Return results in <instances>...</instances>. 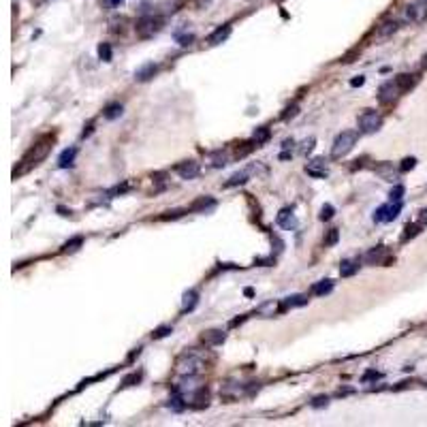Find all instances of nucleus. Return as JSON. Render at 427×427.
I'll return each instance as SVG.
<instances>
[{
	"mask_svg": "<svg viewBox=\"0 0 427 427\" xmlns=\"http://www.w3.org/2000/svg\"><path fill=\"white\" fill-rule=\"evenodd\" d=\"M51 143H54V137H51V135H47V137H43L36 145H32L30 150L26 152V156H24L22 160H19V169H15V173H13V178L24 176L26 171H30L32 167H36V165L41 163V160L49 154Z\"/></svg>",
	"mask_w": 427,
	"mask_h": 427,
	"instance_id": "f257e3e1",
	"label": "nucleus"
},
{
	"mask_svg": "<svg viewBox=\"0 0 427 427\" xmlns=\"http://www.w3.org/2000/svg\"><path fill=\"white\" fill-rule=\"evenodd\" d=\"M357 137H359L357 131H344V133H340L338 137H335L333 145H331V156H333V158L346 156V154L355 147V143H357Z\"/></svg>",
	"mask_w": 427,
	"mask_h": 427,
	"instance_id": "f03ea898",
	"label": "nucleus"
},
{
	"mask_svg": "<svg viewBox=\"0 0 427 427\" xmlns=\"http://www.w3.org/2000/svg\"><path fill=\"white\" fill-rule=\"evenodd\" d=\"M201 367H203V359L197 357V355H192V353L182 355L176 363V370H178V374H182V376H195V374L201 372Z\"/></svg>",
	"mask_w": 427,
	"mask_h": 427,
	"instance_id": "7ed1b4c3",
	"label": "nucleus"
},
{
	"mask_svg": "<svg viewBox=\"0 0 427 427\" xmlns=\"http://www.w3.org/2000/svg\"><path fill=\"white\" fill-rule=\"evenodd\" d=\"M163 28V17H154V15H143L137 22V35L141 38H150Z\"/></svg>",
	"mask_w": 427,
	"mask_h": 427,
	"instance_id": "20e7f679",
	"label": "nucleus"
},
{
	"mask_svg": "<svg viewBox=\"0 0 427 427\" xmlns=\"http://www.w3.org/2000/svg\"><path fill=\"white\" fill-rule=\"evenodd\" d=\"M380 124H383V118H380L376 111H372V109H365V111L359 115V128H361V133H365V135L376 133L380 128Z\"/></svg>",
	"mask_w": 427,
	"mask_h": 427,
	"instance_id": "39448f33",
	"label": "nucleus"
},
{
	"mask_svg": "<svg viewBox=\"0 0 427 427\" xmlns=\"http://www.w3.org/2000/svg\"><path fill=\"white\" fill-rule=\"evenodd\" d=\"M399 212H402V201H391L374 212V222H391L397 218Z\"/></svg>",
	"mask_w": 427,
	"mask_h": 427,
	"instance_id": "423d86ee",
	"label": "nucleus"
},
{
	"mask_svg": "<svg viewBox=\"0 0 427 427\" xmlns=\"http://www.w3.org/2000/svg\"><path fill=\"white\" fill-rule=\"evenodd\" d=\"M404 17L408 19V22H415V24L425 22V17H427V2H425V0H421V2L408 4V6H406V11H404Z\"/></svg>",
	"mask_w": 427,
	"mask_h": 427,
	"instance_id": "0eeeda50",
	"label": "nucleus"
},
{
	"mask_svg": "<svg viewBox=\"0 0 427 427\" xmlns=\"http://www.w3.org/2000/svg\"><path fill=\"white\" fill-rule=\"evenodd\" d=\"M399 92H402V90H399L395 79L385 81L383 86H380V90H378V101L383 103V105H387V103H393L399 96Z\"/></svg>",
	"mask_w": 427,
	"mask_h": 427,
	"instance_id": "6e6552de",
	"label": "nucleus"
},
{
	"mask_svg": "<svg viewBox=\"0 0 427 427\" xmlns=\"http://www.w3.org/2000/svg\"><path fill=\"white\" fill-rule=\"evenodd\" d=\"M176 173L182 179H192L199 176V163H195V160H184V163H179L176 167Z\"/></svg>",
	"mask_w": 427,
	"mask_h": 427,
	"instance_id": "1a4fd4ad",
	"label": "nucleus"
},
{
	"mask_svg": "<svg viewBox=\"0 0 427 427\" xmlns=\"http://www.w3.org/2000/svg\"><path fill=\"white\" fill-rule=\"evenodd\" d=\"M306 173L312 178H325L327 176V165H325V158H314L312 163L306 165Z\"/></svg>",
	"mask_w": 427,
	"mask_h": 427,
	"instance_id": "9d476101",
	"label": "nucleus"
},
{
	"mask_svg": "<svg viewBox=\"0 0 427 427\" xmlns=\"http://www.w3.org/2000/svg\"><path fill=\"white\" fill-rule=\"evenodd\" d=\"M156 73H158V64L147 62V64H143L141 69H137V73H135V79H137V81H150Z\"/></svg>",
	"mask_w": 427,
	"mask_h": 427,
	"instance_id": "9b49d317",
	"label": "nucleus"
},
{
	"mask_svg": "<svg viewBox=\"0 0 427 427\" xmlns=\"http://www.w3.org/2000/svg\"><path fill=\"white\" fill-rule=\"evenodd\" d=\"M278 224L282 226V229H286V231H293L295 226H297V220H295V214H293V210H282L280 214H278Z\"/></svg>",
	"mask_w": 427,
	"mask_h": 427,
	"instance_id": "f8f14e48",
	"label": "nucleus"
},
{
	"mask_svg": "<svg viewBox=\"0 0 427 427\" xmlns=\"http://www.w3.org/2000/svg\"><path fill=\"white\" fill-rule=\"evenodd\" d=\"M308 303V297L306 295H290L286 297L282 303H280V310L282 312H286V310H293V308H301Z\"/></svg>",
	"mask_w": 427,
	"mask_h": 427,
	"instance_id": "ddd939ff",
	"label": "nucleus"
},
{
	"mask_svg": "<svg viewBox=\"0 0 427 427\" xmlns=\"http://www.w3.org/2000/svg\"><path fill=\"white\" fill-rule=\"evenodd\" d=\"M229 35H231V26L229 24H224V26H220V28H216L210 35V38H208V43L210 45H220L222 41H226L229 38Z\"/></svg>",
	"mask_w": 427,
	"mask_h": 427,
	"instance_id": "4468645a",
	"label": "nucleus"
},
{
	"mask_svg": "<svg viewBox=\"0 0 427 427\" xmlns=\"http://www.w3.org/2000/svg\"><path fill=\"white\" fill-rule=\"evenodd\" d=\"M383 256H385V246H376V248L367 250L363 254V263L365 265H376V263L383 261Z\"/></svg>",
	"mask_w": 427,
	"mask_h": 427,
	"instance_id": "2eb2a0df",
	"label": "nucleus"
},
{
	"mask_svg": "<svg viewBox=\"0 0 427 427\" xmlns=\"http://www.w3.org/2000/svg\"><path fill=\"white\" fill-rule=\"evenodd\" d=\"M75 156H77V147H67V150H64V152L60 154V158H58V167H60V169L73 167Z\"/></svg>",
	"mask_w": 427,
	"mask_h": 427,
	"instance_id": "dca6fc26",
	"label": "nucleus"
},
{
	"mask_svg": "<svg viewBox=\"0 0 427 427\" xmlns=\"http://www.w3.org/2000/svg\"><path fill=\"white\" fill-rule=\"evenodd\" d=\"M224 340H226L224 331H218V329H214V331H205V333H203V342H205L208 346H218V344H222Z\"/></svg>",
	"mask_w": 427,
	"mask_h": 427,
	"instance_id": "f3484780",
	"label": "nucleus"
},
{
	"mask_svg": "<svg viewBox=\"0 0 427 427\" xmlns=\"http://www.w3.org/2000/svg\"><path fill=\"white\" fill-rule=\"evenodd\" d=\"M197 301H199V293H197V290H195V288L186 290V293H184V301H182V310H184V312H190V310H195Z\"/></svg>",
	"mask_w": 427,
	"mask_h": 427,
	"instance_id": "a211bd4d",
	"label": "nucleus"
},
{
	"mask_svg": "<svg viewBox=\"0 0 427 427\" xmlns=\"http://www.w3.org/2000/svg\"><path fill=\"white\" fill-rule=\"evenodd\" d=\"M359 271V261H342L340 265V276L342 278H351Z\"/></svg>",
	"mask_w": 427,
	"mask_h": 427,
	"instance_id": "6ab92c4d",
	"label": "nucleus"
},
{
	"mask_svg": "<svg viewBox=\"0 0 427 427\" xmlns=\"http://www.w3.org/2000/svg\"><path fill=\"white\" fill-rule=\"evenodd\" d=\"M395 81H397L399 90H402V92H406V90H410V88L417 83V75H408V73H404V75H397V77H395Z\"/></svg>",
	"mask_w": 427,
	"mask_h": 427,
	"instance_id": "aec40b11",
	"label": "nucleus"
},
{
	"mask_svg": "<svg viewBox=\"0 0 427 427\" xmlns=\"http://www.w3.org/2000/svg\"><path fill=\"white\" fill-rule=\"evenodd\" d=\"M122 111H124V107H122L120 103H111V105H107V107H105V111H103V115H105L107 120H118L120 115H122Z\"/></svg>",
	"mask_w": 427,
	"mask_h": 427,
	"instance_id": "412c9836",
	"label": "nucleus"
},
{
	"mask_svg": "<svg viewBox=\"0 0 427 427\" xmlns=\"http://www.w3.org/2000/svg\"><path fill=\"white\" fill-rule=\"evenodd\" d=\"M331 288H333V282L331 280H320V282H316L314 286H312V295L322 297V295L331 293Z\"/></svg>",
	"mask_w": 427,
	"mask_h": 427,
	"instance_id": "4be33fe9",
	"label": "nucleus"
},
{
	"mask_svg": "<svg viewBox=\"0 0 427 427\" xmlns=\"http://www.w3.org/2000/svg\"><path fill=\"white\" fill-rule=\"evenodd\" d=\"M399 28V22L397 19H389V22H385L383 26L378 28V36H389V35H393Z\"/></svg>",
	"mask_w": 427,
	"mask_h": 427,
	"instance_id": "5701e85b",
	"label": "nucleus"
},
{
	"mask_svg": "<svg viewBox=\"0 0 427 427\" xmlns=\"http://www.w3.org/2000/svg\"><path fill=\"white\" fill-rule=\"evenodd\" d=\"M269 128L267 126H261V128H256L254 131V135H252V141H254L256 145H261V143H265V141L269 139Z\"/></svg>",
	"mask_w": 427,
	"mask_h": 427,
	"instance_id": "b1692460",
	"label": "nucleus"
},
{
	"mask_svg": "<svg viewBox=\"0 0 427 427\" xmlns=\"http://www.w3.org/2000/svg\"><path fill=\"white\" fill-rule=\"evenodd\" d=\"M250 173H252V169H244V171L235 173V176H231V179H229V182H226V186H237V184H244L246 179L250 178Z\"/></svg>",
	"mask_w": 427,
	"mask_h": 427,
	"instance_id": "393cba45",
	"label": "nucleus"
},
{
	"mask_svg": "<svg viewBox=\"0 0 427 427\" xmlns=\"http://www.w3.org/2000/svg\"><path fill=\"white\" fill-rule=\"evenodd\" d=\"M81 244H83V237H81V235H77V237H73V239H69V242L62 246V250H64V252H75Z\"/></svg>",
	"mask_w": 427,
	"mask_h": 427,
	"instance_id": "a878e982",
	"label": "nucleus"
},
{
	"mask_svg": "<svg viewBox=\"0 0 427 427\" xmlns=\"http://www.w3.org/2000/svg\"><path fill=\"white\" fill-rule=\"evenodd\" d=\"M212 205H214V199H212V197H201V199H199V201H195V203H192V208H190V210L199 212V210L212 208Z\"/></svg>",
	"mask_w": 427,
	"mask_h": 427,
	"instance_id": "bb28decb",
	"label": "nucleus"
},
{
	"mask_svg": "<svg viewBox=\"0 0 427 427\" xmlns=\"http://www.w3.org/2000/svg\"><path fill=\"white\" fill-rule=\"evenodd\" d=\"M99 56H101V60L111 62V45H109V43H101L99 45Z\"/></svg>",
	"mask_w": 427,
	"mask_h": 427,
	"instance_id": "cd10ccee",
	"label": "nucleus"
},
{
	"mask_svg": "<svg viewBox=\"0 0 427 427\" xmlns=\"http://www.w3.org/2000/svg\"><path fill=\"white\" fill-rule=\"evenodd\" d=\"M419 231H421V224H408V226H406V233L402 235V239H404V242H408L410 237L419 235Z\"/></svg>",
	"mask_w": 427,
	"mask_h": 427,
	"instance_id": "c85d7f7f",
	"label": "nucleus"
},
{
	"mask_svg": "<svg viewBox=\"0 0 427 427\" xmlns=\"http://www.w3.org/2000/svg\"><path fill=\"white\" fill-rule=\"evenodd\" d=\"M340 239V231L338 229H329V233L325 235V246H335Z\"/></svg>",
	"mask_w": 427,
	"mask_h": 427,
	"instance_id": "c756f323",
	"label": "nucleus"
},
{
	"mask_svg": "<svg viewBox=\"0 0 427 427\" xmlns=\"http://www.w3.org/2000/svg\"><path fill=\"white\" fill-rule=\"evenodd\" d=\"M139 380H141V374H139V372H135V374H128V376H126L124 380H122V385H120V387H122V389H124V387H131V385H137V383H139Z\"/></svg>",
	"mask_w": 427,
	"mask_h": 427,
	"instance_id": "7c9ffc66",
	"label": "nucleus"
},
{
	"mask_svg": "<svg viewBox=\"0 0 427 427\" xmlns=\"http://www.w3.org/2000/svg\"><path fill=\"white\" fill-rule=\"evenodd\" d=\"M171 331H173V327H171V325H163V327H158L156 331L152 333V338H154V340H160V338H165V335H169Z\"/></svg>",
	"mask_w": 427,
	"mask_h": 427,
	"instance_id": "2f4dec72",
	"label": "nucleus"
},
{
	"mask_svg": "<svg viewBox=\"0 0 427 427\" xmlns=\"http://www.w3.org/2000/svg\"><path fill=\"white\" fill-rule=\"evenodd\" d=\"M226 165V154L224 152H216L212 158V167H224Z\"/></svg>",
	"mask_w": 427,
	"mask_h": 427,
	"instance_id": "473e14b6",
	"label": "nucleus"
},
{
	"mask_svg": "<svg viewBox=\"0 0 427 427\" xmlns=\"http://www.w3.org/2000/svg\"><path fill=\"white\" fill-rule=\"evenodd\" d=\"M402 195H404V186H393L389 192L391 201H402Z\"/></svg>",
	"mask_w": 427,
	"mask_h": 427,
	"instance_id": "72a5a7b5",
	"label": "nucleus"
},
{
	"mask_svg": "<svg viewBox=\"0 0 427 427\" xmlns=\"http://www.w3.org/2000/svg\"><path fill=\"white\" fill-rule=\"evenodd\" d=\"M176 38L179 45H190V41H195V35H182V32H176Z\"/></svg>",
	"mask_w": 427,
	"mask_h": 427,
	"instance_id": "f704fd0d",
	"label": "nucleus"
},
{
	"mask_svg": "<svg viewBox=\"0 0 427 427\" xmlns=\"http://www.w3.org/2000/svg\"><path fill=\"white\" fill-rule=\"evenodd\" d=\"M415 165H417V158H404L402 165H399V171H410L415 169Z\"/></svg>",
	"mask_w": 427,
	"mask_h": 427,
	"instance_id": "c9c22d12",
	"label": "nucleus"
},
{
	"mask_svg": "<svg viewBox=\"0 0 427 427\" xmlns=\"http://www.w3.org/2000/svg\"><path fill=\"white\" fill-rule=\"evenodd\" d=\"M331 218H333V205H322L320 220H331Z\"/></svg>",
	"mask_w": 427,
	"mask_h": 427,
	"instance_id": "e433bc0d",
	"label": "nucleus"
},
{
	"mask_svg": "<svg viewBox=\"0 0 427 427\" xmlns=\"http://www.w3.org/2000/svg\"><path fill=\"white\" fill-rule=\"evenodd\" d=\"M380 378V372H376V370H367L365 374H363V383H370V380H378Z\"/></svg>",
	"mask_w": 427,
	"mask_h": 427,
	"instance_id": "4c0bfd02",
	"label": "nucleus"
},
{
	"mask_svg": "<svg viewBox=\"0 0 427 427\" xmlns=\"http://www.w3.org/2000/svg\"><path fill=\"white\" fill-rule=\"evenodd\" d=\"M327 402H329L327 395H319L312 399V408H322V406H327Z\"/></svg>",
	"mask_w": 427,
	"mask_h": 427,
	"instance_id": "58836bf2",
	"label": "nucleus"
},
{
	"mask_svg": "<svg viewBox=\"0 0 427 427\" xmlns=\"http://www.w3.org/2000/svg\"><path fill=\"white\" fill-rule=\"evenodd\" d=\"M312 147H314V139L310 137L308 141H303V147H301V152H303V154H308L310 150H312Z\"/></svg>",
	"mask_w": 427,
	"mask_h": 427,
	"instance_id": "ea45409f",
	"label": "nucleus"
},
{
	"mask_svg": "<svg viewBox=\"0 0 427 427\" xmlns=\"http://www.w3.org/2000/svg\"><path fill=\"white\" fill-rule=\"evenodd\" d=\"M419 224H421V226L427 224V210H423L421 214H419Z\"/></svg>",
	"mask_w": 427,
	"mask_h": 427,
	"instance_id": "a19ab883",
	"label": "nucleus"
},
{
	"mask_svg": "<svg viewBox=\"0 0 427 427\" xmlns=\"http://www.w3.org/2000/svg\"><path fill=\"white\" fill-rule=\"evenodd\" d=\"M363 81H365L363 77H357V79H353V81H351V86H353V88H357V86H363Z\"/></svg>",
	"mask_w": 427,
	"mask_h": 427,
	"instance_id": "79ce46f5",
	"label": "nucleus"
},
{
	"mask_svg": "<svg viewBox=\"0 0 427 427\" xmlns=\"http://www.w3.org/2000/svg\"><path fill=\"white\" fill-rule=\"evenodd\" d=\"M109 2H111L113 6H118V4H122V2H124V0H109Z\"/></svg>",
	"mask_w": 427,
	"mask_h": 427,
	"instance_id": "37998d69",
	"label": "nucleus"
},
{
	"mask_svg": "<svg viewBox=\"0 0 427 427\" xmlns=\"http://www.w3.org/2000/svg\"><path fill=\"white\" fill-rule=\"evenodd\" d=\"M423 67H427V54L423 56Z\"/></svg>",
	"mask_w": 427,
	"mask_h": 427,
	"instance_id": "c03bdc74",
	"label": "nucleus"
},
{
	"mask_svg": "<svg viewBox=\"0 0 427 427\" xmlns=\"http://www.w3.org/2000/svg\"><path fill=\"white\" fill-rule=\"evenodd\" d=\"M425 2H427V0H425Z\"/></svg>",
	"mask_w": 427,
	"mask_h": 427,
	"instance_id": "a18cd8bd",
	"label": "nucleus"
}]
</instances>
